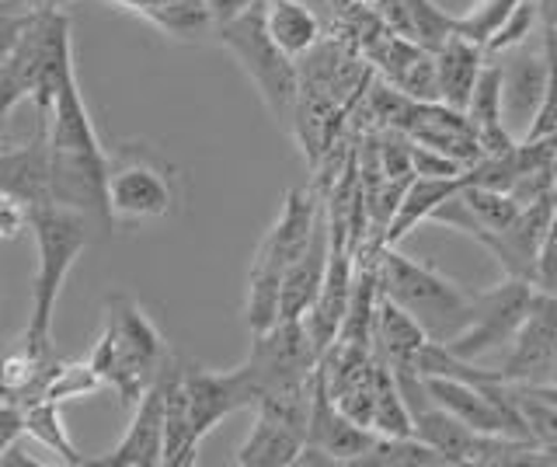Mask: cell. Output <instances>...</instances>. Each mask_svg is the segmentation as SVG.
Returning a JSON list of instances; mask_svg holds the SVG:
<instances>
[{
  "instance_id": "8992f818",
  "label": "cell",
  "mask_w": 557,
  "mask_h": 467,
  "mask_svg": "<svg viewBox=\"0 0 557 467\" xmlns=\"http://www.w3.org/2000/svg\"><path fill=\"white\" fill-rule=\"evenodd\" d=\"M109 213L112 223H157L178 213L174 168L147 144L109 150Z\"/></svg>"
},
{
  "instance_id": "4fadbf2b",
  "label": "cell",
  "mask_w": 557,
  "mask_h": 467,
  "mask_svg": "<svg viewBox=\"0 0 557 467\" xmlns=\"http://www.w3.org/2000/svg\"><path fill=\"white\" fill-rule=\"evenodd\" d=\"M554 210H557L554 196L536 199L530 206H522V213L505 231L481 234L478 245L487 248L498 258V266L505 269V275H516V280L536 283L540 248H544L547 231H550V223H554Z\"/></svg>"
},
{
  "instance_id": "30bf717a",
  "label": "cell",
  "mask_w": 557,
  "mask_h": 467,
  "mask_svg": "<svg viewBox=\"0 0 557 467\" xmlns=\"http://www.w3.org/2000/svg\"><path fill=\"white\" fill-rule=\"evenodd\" d=\"M373 443H376V432L370 426H359L356 419H348L335 397H331L327 380L318 362V370H313V380H310V419H307L304 454H321V460L327 464H356Z\"/></svg>"
},
{
  "instance_id": "5b68a950",
  "label": "cell",
  "mask_w": 557,
  "mask_h": 467,
  "mask_svg": "<svg viewBox=\"0 0 557 467\" xmlns=\"http://www.w3.org/2000/svg\"><path fill=\"white\" fill-rule=\"evenodd\" d=\"M216 39L237 60L240 71L248 74L258 98L265 101L269 115L275 119V126L293 133L296 106H300V66L269 36L265 0L237 14V19L216 25Z\"/></svg>"
},
{
  "instance_id": "5bb4252c",
  "label": "cell",
  "mask_w": 557,
  "mask_h": 467,
  "mask_svg": "<svg viewBox=\"0 0 557 467\" xmlns=\"http://www.w3.org/2000/svg\"><path fill=\"white\" fill-rule=\"evenodd\" d=\"M400 133H405L411 144L440 150L446 158L460 161L463 168L478 164L484 158L474 123L467 119V112L446 106V101H414Z\"/></svg>"
},
{
  "instance_id": "2e32d148",
  "label": "cell",
  "mask_w": 557,
  "mask_h": 467,
  "mask_svg": "<svg viewBox=\"0 0 557 467\" xmlns=\"http://www.w3.org/2000/svg\"><path fill=\"white\" fill-rule=\"evenodd\" d=\"M502 66H505V126L512 130V123H519L522 133H527L547 88V66H550L547 39L544 36H540V42L527 39L522 46L509 49V63Z\"/></svg>"
},
{
  "instance_id": "e575fe53",
  "label": "cell",
  "mask_w": 557,
  "mask_h": 467,
  "mask_svg": "<svg viewBox=\"0 0 557 467\" xmlns=\"http://www.w3.org/2000/svg\"><path fill=\"white\" fill-rule=\"evenodd\" d=\"M554 380H557V370H554Z\"/></svg>"
},
{
  "instance_id": "4316f807",
  "label": "cell",
  "mask_w": 557,
  "mask_h": 467,
  "mask_svg": "<svg viewBox=\"0 0 557 467\" xmlns=\"http://www.w3.org/2000/svg\"><path fill=\"white\" fill-rule=\"evenodd\" d=\"M519 4L522 0H478L467 14H457V32L487 49V42L498 36L502 25L512 19Z\"/></svg>"
},
{
  "instance_id": "484cf974",
  "label": "cell",
  "mask_w": 557,
  "mask_h": 467,
  "mask_svg": "<svg viewBox=\"0 0 557 467\" xmlns=\"http://www.w3.org/2000/svg\"><path fill=\"white\" fill-rule=\"evenodd\" d=\"M359 467H435L443 464L440 450L418 437H376V443L356 460Z\"/></svg>"
},
{
  "instance_id": "277c9868",
  "label": "cell",
  "mask_w": 557,
  "mask_h": 467,
  "mask_svg": "<svg viewBox=\"0 0 557 467\" xmlns=\"http://www.w3.org/2000/svg\"><path fill=\"white\" fill-rule=\"evenodd\" d=\"M380 283L383 297L405 307L435 342H453L474 318L478 293H467L435 266L414 262L391 245L380 251Z\"/></svg>"
},
{
  "instance_id": "e0dca14e",
  "label": "cell",
  "mask_w": 557,
  "mask_h": 467,
  "mask_svg": "<svg viewBox=\"0 0 557 467\" xmlns=\"http://www.w3.org/2000/svg\"><path fill=\"white\" fill-rule=\"evenodd\" d=\"M307 450V432L296 429L293 422L278 419L272 411L255 408V422L248 429V437L237 446L234 464L240 467H289L300 464Z\"/></svg>"
},
{
  "instance_id": "6da1fadb",
  "label": "cell",
  "mask_w": 557,
  "mask_h": 467,
  "mask_svg": "<svg viewBox=\"0 0 557 467\" xmlns=\"http://www.w3.org/2000/svg\"><path fill=\"white\" fill-rule=\"evenodd\" d=\"M46 147L49 199L84 213L98 231H112L115 223L109 213V150L98 140L77 74L63 81L57 101H52Z\"/></svg>"
},
{
  "instance_id": "ba28073f",
  "label": "cell",
  "mask_w": 557,
  "mask_h": 467,
  "mask_svg": "<svg viewBox=\"0 0 557 467\" xmlns=\"http://www.w3.org/2000/svg\"><path fill=\"white\" fill-rule=\"evenodd\" d=\"M533 300H536V283L505 275L498 286L484 290L474 297V318H470V324L457 339L446 342L449 353L474 362L487 353H498L505 345H512L522 321L530 315Z\"/></svg>"
},
{
  "instance_id": "603a6c76",
  "label": "cell",
  "mask_w": 557,
  "mask_h": 467,
  "mask_svg": "<svg viewBox=\"0 0 557 467\" xmlns=\"http://www.w3.org/2000/svg\"><path fill=\"white\" fill-rule=\"evenodd\" d=\"M397 36H405L425 49H440L449 36H457V14L443 11L435 0H387L380 8Z\"/></svg>"
},
{
  "instance_id": "7a4b0ae2",
  "label": "cell",
  "mask_w": 557,
  "mask_h": 467,
  "mask_svg": "<svg viewBox=\"0 0 557 467\" xmlns=\"http://www.w3.org/2000/svg\"><path fill=\"white\" fill-rule=\"evenodd\" d=\"M168 359L171 349L147 310L129 293H112L104 300L101 335L91 356H87V362L104 380V388H112L119 394V402L133 408L157 380V373L164 370Z\"/></svg>"
},
{
  "instance_id": "7c38bea8",
  "label": "cell",
  "mask_w": 557,
  "mask_h": 467,
  "mask_svg": "<svg viewBox=\"0 0 557 467\" xmlns=\"http://www.w3.org/2000/svg\"><path fill=\"white\" fill-rule=\"evenodd\" d=\"M324 217L327 210L318 202V193H310V188H289L283 199V210H278L275 223L265 231V237H261L251 269L283 275L296 258L310 248V241L324 223Z\"/></svg>"
},
{
  "instance_id": "1f68e13d",
  "label": "cell",
  "mask_w": 557,
  "mask_h": 467,
  "mask_svg": "<svg viewBox=\"0 0 557 467\" xmlns=\"http://www.w3.org/2000/svg\"><path fill=\"white\" fill-rule=\"evenodd\" d=\"M519 388H527L530 394H536V397H544V402L557 405V380H544V384H519Z\"/></svg>"
},
{
  "instance_id": "52a82bcc",
  "label": "cell",
  "mask_w": 557,
  "mask_h": 467,
  "mask_svg": "<svg viewBox=\"0 0 557 467\" xmlns=\"http://www.w3.org/2000/svg\"><path fill=\"white\" fill-rule=\"evenodd\" d=\"M321 353L304 321H278L261 335H251V353L240 362L255 384V405L261 397L310 391Z\"/></svg>"
},
{
  "instance_id": "8fae6325",
  "label": "cell",
  "mask_w": 557,
  "mask_h": 467,
  "mask_svg": "<svg viewBox=\"0 0 557 467\" xmlns=\"http://www.w3.org/2000/svg\"><path fill=\"white\" fill-rule=\"evenodd\" d=\"M505 384H544L554 380L557 370V297L554 293L536 290V300L522 321L519 335L512 339L509 356L502 359Z\"/></svg>"
},
{
  "instance_id": "d6986e66",
  "label": "cell",
  "mask_w": 557,
  "mask_h": 467,
  "mask_svg": "<svg viewBox=\"0 0 557 467\" xmlns=\"http://www.w3.org/2000/svg\"><path fill=\"white\" fill-rule=\"evenodd\" d=\"M487 60V49L470 42L467 36H449L435 49V77H440V101L467 112V101L474 95V84L481 77V66Z\"/></svg>"
},
{
  "instance_id": "f546056e",
  "label": "cell",
  "mask_w": 557,
  "mask_h": 467,
  "mask_svg": "<svg viewBox=\"0 0 557 467\" xmlns=\"http://www.w3.org/2000/svg\"><path fill=\"white\" fill-rule=\"evenodd\" d=\"M25 437V408L17 402L0 405V457L8 454V446Z\"/></svg>"
},
{
  "instance_id": "836d02e7",
  "label": "cell",
  "mask_w": 557,
  "mask_h": 467,
  "mask_svg": "<svg viewBox=\"0 0 557 467\" xmlns=\"http://www.w3.org/2000/svg\"><path fill=\"white\" fill-rule=\"evenodd\" d=\"M0 126H4V119H0Z\"/></svg>"
},
{
  "instance_id": "ffe728a7",
  "label": "cell",
  "mask_w": 557,
  "mask_h": 467,
  "mask_svg": "<svg viewBox=\"0 0 557 467\" xmlns=\"http://www.w3.org/2000/svg\"><path fill=\"white\" fill-rule=\"evenodd\" d=\"M327 255H331V228L324 217V223L310 241V248L283 272V321H300L313 307L324 283V272H327Z\"/></svg>"
},
{
  "instance_id": "f1b7e54d",
  "label": "cell",
  "mask_w": 557,
  "mask_h": 467,
  "mask_svg": "<svg viewBox=\"0 0 557 467\" xmlns=\"http://www.w3.org/2000/svg\"><path fill=\"white\" fill-rule=\"evenodd\" d=\"M540 8H544L540 0H522L512 19L502 25L498 36L487 42V53H505V49H516V46H522L527 39H533L536 19H544V11H540Z\"/></svg>"
},
{
  "instance_id": "9c48e42d",
  "label": "cell",
  "mask_w": 557,
  "mask_h": 467,
  "mask_svg": "<svg viewBox=\"0 0 557 467\" xmlns=\"http://www.w3.org/2000/svg\"><path fill=\"white\" fill-rule=\"evenodd\" d=\"M182 384L188 397V422H191V443H202L226 415L240 408H255V384L244 367L231 373L206 370L199 362H182Z\"/></svg>"
},
{
  "instance_id": "4dcf8cb0",
  "label": "cell",
  "mask_w": 557,
  "mask_h": 467,
  "mask_svg": "<svg viewBox=\"0 0 557 467\" xmlns=\"http://www.w3.org/2000/svg\"><path fill=\"white\" fill-rule=\"evenodd\" d=\"M25 98H28L25 84L17 81V74L11 71L8 63H0V119H8Z\"/></svg>"
},
{
  "instance_id": "cb8c5ba5",
  "label": "cell",
  "mask_w": 557,
  "mask_h": 467,
  "mask_svg": "<svg viewBox=\"0 0 557 467\" xmlns=\"http://www.w3.org/2000/svg\"><path fill=\"white\" fill-rule=\"evenodd\" d=\"M265 28L293 60L310 57L321 46V22L304 0H265Z\"/></svg>"
},
{
  "instance_id": "3957f363",
  "label": "cell",
  "mask_w": 557,
  "mask_h": 467,
  "mask_svg": "<svg viewBox=\"0 0 557 467\" xmlns=\"http://www.w3.org/2000/svg\"><path fill=\"white\" fill-rule=\"evenodd\" d=\"M28 228L35 234V248H39V266H35L32 283V310L25 324V339L32 353L49 356L52 353V315H57V300L63 293V283L70 269L77 266L84 248L91 245L95 223L77 210H66L60 202H35L28 206Z\"/></svg>"
},
{
  "instance_id": "7402d4cb",
  "label": "cell",
  "mask_w": 557,
  "mask_h": 467,
  "mask_svg": "<svg viewBox=\"0 0 557 467\" xmlns=\"http://www.w3.org/2000/svg\"><path fill=\"white\" fill-rule=\"evenodd\" d=\"M425 342H429V332L408 315L405 307L394 304L391 297L380 300L373 349L387 359L397 373H414V359L425 349Z\"/></svg>"
},
{
  "instance_id": "9a60e30c",
  "label": "cell",
  "mask_w": 557,
  "mask_h": 467,
  "mask_svg": "<svg viewBox=\"0 0 557 467\" xmlns=\"http://www.w3.org/2000/svg\"><path fill=\"white\" fill-rule=\"evenodd\" d=\"M168 367V362H164ZM164 370L147 388V394L133 405V419L126 437H122L109 454L98 457L95 464L109 467H157L164 464Z\"/></svg>"
},
{
  "instance_id": "83f0119b",
  "label": "cell",
  "mask_w": 557,
  "mask_h": 467,
  "mask_svg": "<svg viewBox=\"0 0 557 467\" xmlns=\"http://www.w3.org/2000/svg\"><path fill=\"white\" fill-rule=\"evenodd\" d=\"M101 388H104V380L87 359H60L42 397H49V402H74V397L98 394Z\"/></svg>"
},
{
  "instance_id": "d4e9b609",
  "label": "cell",
  "mask_w": 557,
  "mask_h": 467,
  "mask_svg": "<svg viewBox=\"0 0 557 467\" xmlns=\"http://www.w3.org/2000/svg\"><path fill=\"white\" fill-rule=\"evenodd\" d=\"M22 408H25V437L28 440L46 446L49 454H57V460H63L70 467L87 464L84 454L74 446V440H70L66 426H63L60 402H49V397H35V402H28Z\"/></svg>"
},
{
  "instance_id": "ac0fdd59",
  "label": "cell",
  "mask_w": 557,
  "mask_h": 467,
  "mask_svg": "<svg viewBox=\"0 0 557 467\" xmlns=\"http://www.w3.org/2000/svg\"><path fill=\"white\" fill-rule=\"evenodd\" d=\"M104 4L150 22L174 42H199L209 28H216L206 0H104Z\"/></svg>"
},
{
  "instance_id": "44dd1931",
  "label": "cell",
  "mask_w": 557,
  "mask_h": 467,
  "mask_svg": "<svg viewBox=\"0 0 557 467\" xmlns=\"http://www.w3.org/2000/svg\"><path fill=\"white\" fill-rule=\"evenodd\" d=\"M463 175L460 179H432V175H414L408 185H405V193H400V202H397V210L387 223V231H383V245H391L397 248L400 241H405L418 223H425L432 220V213L440 210V206L449 199V196H457L460 188H463Z\"/></svg>"
},
{
  "instance_id": "d6a6232c",
  "label": "cell",
  "mask_w": 557,
  "mask_h": 467,
  "mask_svg": "<svg viewBox=\"0 0 557 467\" xmlns=\"http://www.w3.org/2000/svg\"><path fill=\"white\" fill-rule=\"evenodd\" d=\"M356 4H362V8H373V11H380L383 4H387V0H356Z\"/></svg>"
}]
</instances>
